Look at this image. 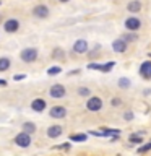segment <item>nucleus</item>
<instances>
[{"instance_id": "c756f323", "label": "nucleus", "mask_w": 151, "mask_h": 156, "mask_svg": "<svg viewBox=\"0 0 151 156\" xmlns=\"http://www.w3.org/2000/svg\"><path fill=\"white\" fill-rule=\"evenodd\" d=\"M60 2H68V0H60Z\"/></svg>"}, {"instance_id": "aec40b11", "label": "nucleus", "mask_w": 151, "mask_h": 156, "mask_svg": "<svg viewBox=\"0 0 151 156\" xmlns=\"http://www.w3.org/2000/svg\"><path fill=\"white\" fill-rule=\"evenodd\" d=\"M47 73H49V75H57V73H60V68H58V67H52V68H49V70H47Z\"/></svg>"}, {"instance_id": "a878e982", "label": "nucleus", "mask_w": 151, "mask_h": 156, "mask_svg": "<svg viewBox=\"0 0 151 156\" xmlns=\"http://www.w3.org/2000/svg\"><path fill=\"white\" fill-rule=\"evenodd\" d=\"M23 78H26V75H15V76H13V80L19 81V80H23Z\"/></svg>"}, {"instance_id": "cd10ccee", "label": "nucleus", "mask_w": 151, "mask_h": 156, "mask_svg": "<svg viewBox=\"0 0 151 156\" xmlns=\"http://www.w3.org/2000/svg\"><path fill=\"white\" fill-rule=\"evenodd\" d=\"M112 104H114V106H120V99H117V98H115V99L112 101Z\"/></svg>"}, {"instance_id": "1a4fd4ad", "label": "nucleus", "mask_w": 151, "mask_h": 156, "mask_svg": "<svg viewBox=\"0 0 151 156\" xmlns=\"http://www.w3.org/2000/svg\"><path fill=\"white\" fill-rule=\"evenodd\" d=\"M88 49V42L85 41V39H78V41L75 42V46H73V51H75L76 54H85Z\"/></svg>"}, {"instance_id": "2eb2a0df", "label": "nucleus", "mask_w": 151, "mask_h": 156, "mask_svg": "<svg viewBox=\"0 0 151 156\" xmlns=\"http://www.w3.org/2000/svg\"><path fill=\"white\" fill-rule=\"evenodd\" d=\"M23 130L26 132V133H33V132L36 130V125H34L33 122H24V124H23Z\"/></svg>"}, {"instance_id": "dca6fc26", "label": "nucleus", "mask_w": 151, "mask_h": 156, "mask_svg": "<svg viewBox=\"0 0 151 156\" xmlns=\"http://www.w3.org/2000/svg\"><path fill=\"white\" fill-rule=\"evenodd\" d=\"M10 68V60L7 57H2L0 58V72H5V70H8Z\"/></svg>"}, {"instance_id": "9d476101", "label": "nucleus", "mask_w": 151, "mask_h": 156, "mask_svg": "<svg viewBox=\"0 0 151 156\" xmlns=\"http://www.w3.org/2000/svg\"><path fill=\"white\" fill-rule=\"evenodd\" d=\"M112 47H114V51L117 54H122V52H125V49H127V42L124 39H117V41H114V44H112Z\"/></svg>"}, {"instance_id": "6e6552de", "label": "nucleus", "mask_w": 151, "mask_h": 156, "mask_svg": "<svg viewBox=\"0 0 151 156\" xmlns=\"http://www.w3.org/2000/svg\"><path fill=\"white\" fill-rule=\"evenodd\" d=\"M33 15L36 18H46L49 15V8L46 5H37V7H34V10H33Z\"/></svg>"}, {"instance_id": "f3484780", "label": "nucleus", "mask_w": 151, "mask_h": 156, "mask_svg": "<svg viewBox=\"0 0 151 156\" xmlns=\"http://www.w3.org/2000/svg\"><path fill=\"white\" fill-rule=\"evenodd\" d=\"M114 65H115V62H107V63L102 65L101 72H109V70H112V67H114Z\"/></svg>"}, {"instance_id": "7c9ffc66", "label": "nucleus", "mask_w": 151, "mask_h": 156, "mask_svg": "<svg viewBox=\"0 0 151 156\" xmlns=\"http://www.w3.org/2000/svg\"><path fill=\"white\" fill-rule=\"evenodd\" d=\"M0 20H2V16H0Z\"/></svg>"}, {"instance_id": "f257e3e1", "label": "nucleus", "mask_w": 151, "mask_h": 156, "mask_svg": "<svg viewBox=\"0 0 151 156\" xmlns=\"http://www.w3.org/2000/svg\"><path fill=\"white\" fill-rule=\"evenodd\" d=\"M15 143L18 146H21V148H28V146L31 145V136H29V133H26V132H21V133H18L15 136Z\"/></svg>"}, {"instance_id": "9b49d317", "label": "nucleus", "mask_w": 151, "mask_h": 156, "mask_svg": "<svg viewBox=\"0 0 151 156\" xmlns=\"http://www.w3.org/2000/svg\"><path fill=\"white\" fill-rule=\"evenodd\" d=\"M47 135L51 136V138H57V136H60V135H62V127H60V125H52V127H49Z\"/></svg>"}, {"instance_id": "5701e85b", "label": "nucleus", "mask_w": 151, "mask_h": 156, "mask_svg": "<svg viewBox=\"0 0 151 156\" xmlns=\"http://www.w3.org/2000/svg\"><path fill=\"white\" fill-rule=\"evenodd\" d=\"M135 41V39H138V36H136V34H127V36L124 37V41Z\"/></svg>"}, {"instance_id": "a211bd4d", "label": "nucleus", "mask_w": 151, "mask_h": 156, "mask_svg": "<svg viewBox=\"0 0 151 156\" xmlns=\"http://www.w3.org/2000/svg\"><path fill=\"white\" fill-rule=\"evenodd\" d=\"M119 86L120 88H128L130 86V80H127V78H120V80H119Z\"/></svg>"}, {"instance_id": "f03ea898", "label": "nucleus", "mask_w": 151, "mask_h": 156, "mask_svg": "<svg viewBox=\"0 0 151 156\" xmlns=\"http://www.w3.org/2000/svg\"><path fill=\"white\" fill-rule=\"evenodd\" d=\"M37 58V51L33 47H28L21 52V60L23 62H34Z\"/></svg>"}, {"instance_id": "4468645a", "label": "nucleus", "mask_w": 151, "mask_h": 156, "mask_svg": "<svg viewBox=\"0 0 151 156\" xmlns=\"http://www.w3.org/2000/svg\"><path fill=\"white\" fill-rule=\"evenodd\" d=\"M128 12H132V13H136V12H140L141 10V3L138 2V0H133V2H130L128 3Z\"/></svg>"}, {"instance_id": "b1692460", "label": "nucleus", "mask_w": 151, "mask_h": 156, "mask_svg": "<svg viewBox=\"0 0 151 156\" xmlns=\"http://www.w3.org/2000/svg\"><path fill=\"white\" fill-rule=\"evenodd\" d=\"M130 141H136V143H141V138L136 135H130Z\"/></svg>"}, {"instance_id": "c85d7f7f", "label": "nucleus", "mask_w": 151, "mask_h": 156, "mask_svg": "<svg viewBox=\"0 0 151 156\" xmlns=\"http://www.w3.org/2000/svg\"><path fill=\"white\" fill-rule=\"evenodd\" d=\"M5 85H7V81H5V80H0V86H5Z\"/></svg>"}, {"instance_id": "39448f33", "label": "nucleus", "mask_w": 151, "mask_h": 156, "mask_svg": "<svg viewBox=\"0 0 151 156\" xmlns=\"http://www.w3.org/2000/svg\"><path fill=\"white\" fill-rule=\"evenodd\" d=\"M86 107H88V111H93V112L99 111L101 107H102V101H101V98H91V99L86 102Z\"/></svg>"}, {"instance_id": "4be33fe9", "label": "nucleus", "mask_w": 151, "mask_h": 156, "mask_svg": "<svg viewBox=\"0 0 151 156\" xmlns=\"http://www.w3.org/2000/svg\"><path fill=\"white\" fill-rule=\"evenodd\" d=\"M148 150H151V141H149V143H146L145 146H140V153H145V151H148Z\"/></svg>"}, {"instance_id": "7ed1b4c3", "label": "nucleus", "mask_w": 151, "mask_h": 156, "mask_svg": "<svg viewBox=\"0 0 151 156\" xmlns=\"http://www.w3.org/2000/svg\"><path fill=\"white\" fill-rule=\"evenodd\" d=\"M65 86L63 85H54L51 88V91H49V94H51L52 98H55V99H58V98H63L65 96Z\"/></svg>"}, {"instance_id": "393cba45", "label": "nucleus", "mask_w": 151, "mask_h": 156, "mask_svg": "<svg viewBox=\"0 0 151 156\" xmlns=\"http://www.w3.org/2000/svg\"><path fill=\"white\" fill-rule=\"evenodd\" d=\"M54 57H63V54H62V51H60V49H57V51H55V54H54Z\"/></svg>"}, {"instance_id": "423d86ee", "label": "nucleus", "mask_w": 151, "mask_h": 156, "mask_svg": "<svg viewBox=\"0 0 151 156\" xmlns=\"http://www.w3.org/2000/svg\"><path fill=\"white\" fill-rule=\"evenodd\" d=\"M141 26V21L138 18H135V16H132V18H127L125 20V28L128 29V31H136Z\"/></svg>"}, {"instance_id": "f8f14e48", "label": "nucleus", "mask_w": 151, "mask_h": 156, "mask_svg": "<svg viewBox=\"0 0 151 156\" xmlns=\"http://www.w3.org/2000/svg\"><path fill=\"white\" fill-rule=\"evenodd\" d=\"M31 107H33V111H36V112H42L46 109V101L44 99H34Z\"/></svg>"}, {"instance_id": "bb28decb", "label": "nucleus", "mask_w": 151, "mask_h": 156, "mask_svg": "<svg viewBox=\"0 0 151 156\" xmlns=\"http://www.w3.org/2000/svg\"><path fill=\"white\" fill-rule=\"evenodd\" d=\"M132 117H133V114H132V112H127V114H125V119H127V120H132Z\"/></svg>"}, {"instance_id": "20e7f679", "label": "nucleus", "mask_w": 151, "mask_h": 156, "mask_svg": "<svg viewBox=\"0 0 151 156\" xmlns=\"http://www.w3.org/2000/svg\"><path fill=\"white\" fill-rule=\"evenodd\" d=\"M51 117L52 119H63V117L67 115V109L65 107H62V106H55V107H52L51 109Z\"/></svg>"}, {"instance_id": "6ab92c4d", "label": "nucleus", "mask_w": 151, "mask_h": 156, "mask_svg": "<svg viewBox=\"0 0 151 156\" xmlns=\"http://www.w3.org/2000/svg\"><path fill=\"white\" fill-rule=\"evenodd\" d=\"M70 138H72L73 141H85V140H86V135H81V133H80V135H72Z\"/></svg>"}, {"instance_id": "ddd939ff", "label": "nucleus", "mask_w": 151, "mask_h": 156, "mask_svg": "<svg viewBox=\"0 0 151 156\" xmlns=\"http://www.w3.org/2000/svg\"><path fill=\"white\" fill-rule=\"evenodd\" d=\"M140 73L145 78H151V62H145L140 68Z\"/></svg>"}, {"instance_id": "0eeeda50", "label": "nucleus", "mask_w": 151, "mask_h": 156, "mask_svg": "<svg viewBox=\"0 0 151 156\" xmlns=\"http://www.w3.org/2000/svg\"><path fill=\"white\" fill-rule=\"evenodd\" d=\"M3 28L7 33H15V31H18V28H19V21L18 20H7L3 24Z\"/></svg>"}, {"instance_id": "412c9836", "label": "nucleus", "mask_w": 151, "mask_h": 156, "mask_svg": "<svg viewBox=\"0 0 151 156\" xmlns=\"http://www.w3.org/2000/svg\"><path fill=\"white\" fill-rule=\"evenodd\" d=\"M90 90H88V88H80V90H78V94H81V96H88L90 94Z\"/></svg>"}]
</instances>
